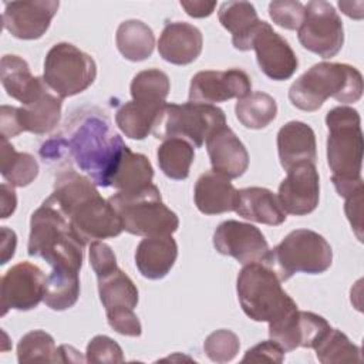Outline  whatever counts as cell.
Instances as JSON below:
<instances>
[{
	"mask_svg": "<svg viewBox=\"0 0 364 364\" xmlns=\"http://www.w3.org/2000/svg\"><path fill=\"white\" fill-rule=\"evenodd\" d=\"M98 294L105 311L117 309H135L138 304V289L134 282L118 266L101 276Z\"/></svg>",
	"mask_w": 364,
	"mask_h": 364,
	"instance_id": "30",
	"label": "cell"
},
{
	"mask_svg": "<svg viewBox=\"0 0 364 364\" xmlns=\"http://www.w3.org/2000/svg\"><path fill=\"white\" fill-rule=\"evenodd\" d=\"M252 91L249 75L239 68L226 71H199L191 80L189 101L199 104H216L230 98H243Z\"/></svg>",
	"mask_w": 364,
	"mask_h": 364,
	"instance_id": "17",
	"label": "cell"
},
{
	"mask_svg": "<svg viewBox=\"0 0 364 364\" xmlns=\"http://www.w3.org/2000/svg\"><path fill=\"white\" fill-rule=\"evenodd\" d=\"M277 199L286 213L294 216L311 213L320 199V176L316 164L299 162L290 166L279 185Z\"/></svg>",
	"mask_w": 364,
	"mask_h": 364,
	"instance_id": "14",
	"label": "cell"
},
{
	"mask_svg": "<svg viewBox=\"0 0 364 364\" xmlns=\"http://www.w3.org/2000/svg\"><path fill=\"white\" fill-rule=\"evenodd\" d=\"M252 48L262 73L274 81L293 77L299 61L290 44L266 21L259 23L252 38Z\"/></svg>",
	"mask_w": 364,
	"mask_h": 364,
	"instance_id": "15",
	"label": "cell"
},
{
	"mask_svg": "<svg viewBox=\"0 0 364 364\" xmlns=\"http://www.w3.org/2000/svg\"><path fill=\"white\" fill-rule=\"evenodd\" d=\"M233 210L247 220L270 226H279L286 220V212L277 196L260 186L239 189Z\"/></svg>",
	"mask_w": 364,
	"mask_h": 364,
	"instance_id": "25",
	"label": "cell"
},
{
	"mask_svg": "<svg viewBox=\"0 0 364 364\" xmlns=\"http://www.w3.org/2000/svg\"><path fill=\"white\" fill-rule=\"evenodd\" d=\"M108 324L119 334L129 337H139L142 333V326L134 309H117L105 311Z\"/></svg>",
	"mask_w": 364,
	"mask_h": 364,
	"instance_id": "42",
	"label": "cell"
},
{
	"mask_svg": "<svg viewBox=\"0 0 364 364\" xmlns=\"http://www.w3.org/2000/svg\"><path fill=\"white\" fill-rule=\"evenodd\" d=\"M178 257V245L172 235L144 237L135 250V264L139 273L151 280L165 277Z\"/></svg>",
	"mask_w": 364,
	"mask_h": 364,
	"instance_id": "22",
	"label": "cell"
},
{
	"mask_svg": "<svg viewBox=\"0 0 364 364\" xmlns=\"http://www.w3.org/2000/svg\"><path fill=\"white\" fill-rule=\"evenodd\" d=\"M58 354H60V363H81V361H84L80 351H77L74 347L67 346V344H63L58 347Z\"/></svg>",
	"mask_w": 364,
	"mask_h": 364,
	"instance_id": "49",
	"label": "cell"
},
{
	"mask_svg": "<svg viewBox=\"0 0 364 364\" xmlns=\"http://www.w3.org/2000/svg\"><path fill=\"white\" fill-rule=\"evenodd\" d=\"M90 264L97 276H101L117 267L114 250L104 242L94 240L90 245Z\"/></svg>",
	"mask_w": 364,
	"mask_h": 364,
	"instance_id": "44",
	"label": "cell"
},
{
	"mask_svg": "<svg viewBox=\"0 0 364 364\" xmlns=\"http://www.w3.org/2000/svg\"><path fill=\"white\" fill-rule=\"evenodd\" d=\"M239 337L233 331L226 328L210 333L203 343V351L213 363L232 361L239 353Z\"/></svg>",
	"mask_w": 364,
	"mask_h": 364,
	"instance_id": "39",
	"label": "cell"
},
{
	"mask_svg": "<svg viewBox=\"0 0 364 364\" xmlns=\"http://www.w3.org/2000/svg\"><path fill=\"white\" fill-rule=\"evenodd\" d=\"M235 112L236 118L243 127L250 129H262L276 118L277 104L272 95L256 91L237 100Z\"/></svg>",
	"mask_w": 364,
	"mask_h": 364,
	"instance_id": "35",
	"label": "cell"
},
{
	"mask_svg": "<svg viewBox=\"0 0 364 364\" xmlns=\"http://www.w3.org/2000/svg\"><path fill=\"white\" fill-rule=\"evenodd\" d=\"M166 102L132 100L122 104L115 114V124L131 139H144L152 134Z\"/></svg>",
	"mask_w": 364,
	"mask_h": 364,
	"instance_id": "28",
	"label": "cell"
},
{
	"mask_svg": "<svg viewBox=\"0 0 364 364\" xmlns=\"http://www.w3.org/2000/svg\"><path fill=\"white\" fill-rule=\"evenodd\" d=\"M125 148L108 118L100 112L82 117L67 141V151L80 171L102 188L111 186V178Z\"/></svg>",
	"mask_w": 364,
	"mask_h": 364,
	"instance_id": "2",
	"label": "cell"
},
{
	"mask_svg": "<svg viewBox=\"0 0 364 364\" xmlns=\"http://www.w3.org/2000/svg\"><path fill=\"white\" fill-rule=\"evenodd\" d=\"M206 149L212 171L229 179L242 176L249 166L246 146L228 125L219 127L208 136Z\"/></svg>",
	"mask_w": 364,
	"mask_h": 364,
	"instance_id": "20",
	"label": "cell"
},
{
	"mask_svg": "<svg viewBox=\"0 0 364 364\" xmlns=\"http://www.w3.org/2000/svg\"><path fill=\"white\" fill-rule=\"evenodd\" d=\"M316 357L323 364L334 363H358L361 361V350L350 341L340 330L330 327L324 336L313 347Z\"/></svg>",
	"mask_w": 364,
	"mask_h": 364,
	"instance_id": "36",
	"label": "cell"
},
{
	"mask_svg": "<svg viewBox=\"0 0 364 364\" xmlns=\"http://www.w3.org/2000/svg\"><path fill=\"white\" fill-rule=\"evenodd\" d=\"M58 6L55 0L6 1L3 26L16 38L37 40L48 30Z\"/></svg>",
	"mask_w": 364,
	"mask_h": 364,
	"instance_id": "18",
	"label": "cell"
},
{
	"mask_svg": "<svg viewBox=\"0 0 364 364\" xmlns=\"http://www.w3.org/2000/svg\"><path fill=\"white\" fill-rule=\"evenodd\" d=\"M171 90L169 77L158 70L149 68L139 71L131 81V97L138 101L149 102H166V97Z\"/></svg>",
	"mask_w": 364,
	"mask_h": 364,
	"instance_id": "38",
	"label": "cell"
},
{
	"mask_svg": "<svg viewBox=\"0 0 364 364\" xmlns=\"http://www.w3.org/2000/svg\"><path fill=\"white\" fill-rule=\"evenodd\" d=\"M80 273L70 270L51 269L46 280L43 301L51 310H67L73 307L80 297Z\"/></svg>",
	"mask_w": 364,
	"mask_h": 364,
	"instance_id": "34",
	"label": "cell"
},
{
	"mask_svg": "<svg viewBox=\"0 0 364 364\" xmlns=\"http://www.w3.org/2000/svg\"><path fill=\"white\" fill-rule=\"evenodd\" d=\"M279 277L289 280L296 273L320 274L333 262L330 243L317 232L310 229H296L290 232L277 246L269 249L262 260Z\"/></svg>",
	"mask_w": 364,
	"mask_h": 364,
	"instance_id": "6",
	"label": "cell"
},
{
	"mask_svg": "<svg viewBox=\"0 0 364 364\" xmlns=\"http://www.w3.org/2000/svg\"><path fill=\"white\" fill-rule=\"evenodd\" d=\"M277 274L263 262L247 263L236 282L243 313L255 321L273 323L297 310L296 301L282 289Z\"/></svg>",
	"mask_w": 364,
	"mask_h": 364,
	"instance_id": "5",
	"label": "cell"
},
{
	"mask_svg": "<svg viewBox=\"0 0 364 364\" xmlns=\"http://www.w3.org/2000/svg\"><path fill=\"white\" fill-rule=\"evenodd\" d=\"M226 125L225 112L212 104H165L152 134L158 139L182 138L193 148H200L208 136Z\"/></svg>",
	"mask_w": 364,
	"mask_h": 364,
	"instance_id": "8",
	"label": "cell"
},
{
	"mask_svg": "<svg viewBox=\"0 0 364 364\" xmlns=\"http://www.w3.org/2000/svg\"><path fill=\"white\" fill-rule=\"evenodd\" d=\"M0 205H1V219L9 218L17 205V196L14 188L10 183H1L0 186Z\"/></svg>",
	"mask_w": 364,
	"mask_h": 364,
	"instance_id": "47",
	"label": "cell"
},
{
	"mask_svg": "<svg viewBox=\"0 0 364 364\" xmlns=\"http://www.w3.org/2000/svg\"><path fill=\"white\" fill-rule=\"evenodd\" d=\"M65 216L85 245L90 240L115 237L124 230L119 215L98 191L74 205Z\"/></svg>",
	"mask_w": 364,
	"mask_h": 364,
	"instance_id": "12",
	"label": "cell"
},
{
	"mask_svg": "<svg viewBox=\"0 0 364 364\" xmlns=\"http://www.w3.org/2000/svg\"><path fill=\"white\" fill-rule=\"evenodd\" d=\"M84 247L68 218L50 200L33 212L27 245L30 256L44 259L51 269L80 273Z\"/></svg>",
	"mask_w": 364,
	"mask_h": 364,
	"instance_id": "3",
	"label": "cell"
},
{
	"mask_svg": "<svg viewBox=\"0 0 364 364\" xmlns=\"http://www.w3.org/2000/svg\"><path fill=\"white\" fill-rule=\"evenodd\" d=\"M118 51L129 61H142L151 57L155 47V36L148 24L141 20L122 21L115 34Z\"/></svg>",
	"mask_w": 364,
	"mask_h": 364,
	"instance_id": "31",
	"label": "cell"
},
{
	"mask_svg": "<svg viewBox=\"0 0 364 364\" xmlns=\"http://www.w3.org/2000/svg\"><path fill=\"white\" fill-rule=\"evenodd\" d=\"M327 164L331 171V182L337 193L348 198L364 189L363 169V131L357 109L340 105L331 108L326 115Z\"/></svg>",
	"mask_w": 364,
	"mask_h": 364,
	"instance_id": "1",
	"label": "cell"
},
{
	"mask_svg": "<svg viewBox=\"0 0 364 364\" xmlns=\"http://www.w3.org/2000/svg\"><path fill=\"white\" fill-rule=\"evenodd\" d=\"M61 107L63 98L54 94L48 85L18 108L1 105V136L13 138L24 131L37 135L47 134L60 122Z\"/></svg>",
	"mask_w": 364,
	"mask_h": 364,
	"instance_id": "10",
	"label": "cell"
},
{
	"mask_svg": "<svg viewBox=\"0 0 364 364\" xmlns=\"http://www.w3.org/2000/svg\"><path fill=\"white\" fill-rule=\"evenodd\" d=\"M363 193H364V189L346 198V205H344L347 219L350 220V225L360 242L363 240Z\"/></svg>",
	"mask_w": 364,
	"mask_h": 364,
	"instance_id": "45",
	"label": "cell"
},
{
	"mask_svg": "<svg viewBox=\"0 0 364 364\" xmlns=\"http://www.w3.org/2000/svg\"><path fill=\"white\" fill-rule=\"evenodd\" d=\"M361 73L348 64L317 63L289 88L290 102L301 111H317L327 98L341 104L357 102L363 95Z\"/></svg>",
	"mask_w": 364,
	"mask_h": 364,
	"instance_id": "4",
	"label": "cell"
},
{
	"mask_svg": "<svg viewBox=\"0 0 364 364\" xmlns=\"http://www.w3.org/2000/svg\"><path fill=\"white\" fill-rule=\"evenodd\" d=\"M0 172L11 186L23 188L37 178L38 164L31 154L16 151L7 138L1 136Z\"/></svg>",
	"mask_w": 364,
	"mask_h": 364,
	"instance_id": "32",
	"label": "cell"
},
{
	"mask_svg": "<svg viewBox=\"0 0 364 364\" xmlns=\"http://www.w3.org/2000/svg\"><path fill=\"white\" fill-rule=\"evenodd\" d=\"M215 249L242 264L262 262L269 252L267 240L253 225L239 220L222 222L213 233Z\"/></svg>",
	"mask_w": 364,
	"mask_h": 364,
	"instance_id": "16",
	"label": "cell"
},
{
	"mask_svg": "<svg viewBox=\"0 0 364 364\" xmlns=\"http://www.w3.org/2000/svg\"><path fill=\"white\" fill-rule=\"evenodd\" d=\"M85 361L88 363H122L124 353L118 343L108 336H95L87 346Z\"/></svg>",
	"mask_w": 364,
	"mask_h": 364,
	"instance_id": "41",
	"label": "cell"
},
{
	"mask_svg": "<svg viewBox=\"0 0 364 364\" xmlns=\"http://www.w3.org/2000/svg\"><path fill=\"white\" fill-rule=\"evenodd\" d=\"M46 280L43 270L30 262L11 266L0 282L1 314L4 316L10 309L23 311L36 309L44 299Z\"/></svg>",
	"mask_w": 364,
	"mask_h": 364,
	"instance_id": "13",
	"label": "cell"
},
{
	"mask_svg": "<svg viewBox=\"0 0 364 364\" xmlns=\"http://www.w3.org/2000/svg\"><path fill=\"white\" fill-rule=\"evenodd\" d=\"M0 80L7 95L21 102V105L47 87L41 77H33L27 61L14 54L3 55Z\"/></svg>",
	"mask_w": 364,
	"mask_h": 364,
	"instance_id": "27",
	"label": "cell"
},
{
	"mask_svg": "<svg viewBox=\"0 0 364 364\" xmlns=\"http://www.w3.org/2000/svg\"><path fill=\"white\" fill-rule=\"evenodd\" d=\"M269 16L273 23L282 28L299 30L304 20L306 9L300 1L276 0L269 4Z\"/></svg>",
	"mask_w": 364,
	"mask_h": 364,
	"instance_id": "40",
	"label": "cell"
},
{
	"mask_svg": "<svg viewBox=\"0 0 364 364\" xmlns=\"http://www.w3.org/2000/svg\"><path fill=\"white\" fill-rule=\"evenodd\" d=\"M17 245V236L14 230L3 226L1 228V264H6L13 256Z\"/></svg>",
	"mask_w": 364,
	"mask_h": 364,
	"instance_id": "48",
	"label": "cell"
},
{
	"mask_svg": "<svg viewBox=\"0 0 364 364\" xmlns=\"http://www.w3.org/2000/svg\"><path fill=\"white\" fill-rule=\"evenodd\" d=\"M181 7L186 11L188 16L195 18L208 17L213 13L216 3L215 1H205V0H193V1H181Z\"/></svg>",
	"mask_w": 364,
	"mask_h": 364,
	"instance_id": "46",
	"label": "cell"
},
{
	"mask_svg": "<svg viewBox=\"0 0 364 364\" xmlns=\"http://www.w3.org/2000/svg\"><path fill=\"white\" fill-rule=\"evenodd\" d=\"M218 17L220 24L232 33V44L240 51L252 50V38L260 23L255 6L249 1H225Z\"/></svg>",
	"mask_w": 364,
	"mask_h": 364,
	"instance_id": "26",
	"label": "cell"
},
{
	"mask_svg": "<svg viewBox=\"0 0 364 364\" xmlns=\"http://www.w3.org/2000/svg\"><path fill=\"white\" fill-rule=\"evenodd\" d=\"M316 148L314 131L306 122L290 121L277 132L279 159L286 171L299 162L316 164Z\"/></svg>",
	"mask_w": 364,
	"mask_h": 364,
	"instance_id": "23",
	"label": "cell"
},
{
	"mask_svg": "<svg viewBox=\"0 0 364 364\" xmlns=\"http://www.w3.org/2000/svg\"><path fill=\"white\" fill-rule=\"evenodd\" d=\"M156 158L161 171L168 178L182 181L189 175L195 151L193 146L182 138H168L158 146Z\"/></svg>",
	"mask_w": 364,
	"mask_h": 364,
	"instance_id": "33",
	"label": "cell"
},
{
	"mask_svg": "<svg viewBox=\"0 0 364 364\" xmlns=\"http://www.w3.org/2000/svg\"><path fill=\"white\" fill-rule=\"evenodd\" d=\"M17 360L26 363H60L58 347L51 334L44 330H33L24 334L17 344Z\"/></svg>",
	"mask_w": 364,
	"mask_h": 364,
	"instance_id": "37",
	"label": "cell"
},
{
	"mask_svg": "<svg viewBox=\"0 0 364 364\" xmlns=\"http://www.w3.org/2000/svg\"><path fill=\"white\" fill-rule=\"evenodd\" d=\"M95 77L94 58L70 43L54 44L44 58L43 80L60 98L85 91Z\"/></svg>",
	"mask_w": 364,
	"mask_h": 364,
	"instance_id": "9",
	"label": "cell"
},
{
	"mask_svg": "<svg viewBox=\"0 0 364 364\" xmlns=\"http://www.w3.org/2000/svg\"><path fill=\"white\" fill-rule=\"evenodd\" d=\"M154 168L149 159L142 154L132 152L125 148L111 178V186L118 192H138L152 183Z\"/></svg>",
	"mask_w": 364,
	"mask_h": 364,
	"instance_id": "29",
	"label": "cell"
},
{
	"mask_svg": "<svg viewBox=\"0 0 364 364\" xmlns=\"http://www.w3.org/2000/svg\"><path fill=\"white\" fill-rule=\"evenodd\" d=\"M306 16L297 30L300 44L321 58L338 54L344 43L343 21L333 4L323 0L309 1Z\"/></svg>",
	"mask_w": 364,
	"mask_h": 364,
	"instance_id": "11",
	"label": "cell"
},
{
	"mask_svg": "<svg viewBox=\"0 0 364 364\" xmlns=\"http://www.w3.org/2000/svg\"><path fill=\"white\" fill-rule=\"evenodd\" d=\"M330 327L324 317L297 309L283 318L269 323V336L284 351H293L299 347L313 348Z\"/></svg>",
	"mask_w": 364,
	"mask_h": 364,
	"instance_id": "19",
	"label": "cell"
},
{
	"mask_svg": "<svg viewBox=\"0 0 364 364\" xmlns=\"http://www.w3.org/2000/svg\"><path fill=\"white\" fill-rule=\"evenodd\" d=\"M236 196L237 189L230 179L215 171L202 173L195 183V205L205 215H219L233 210Z\"/></svg>",
	"mask_w": 364,
	"mask_h": 364,
	"instance_id": "24",
	"label": "cell"
},
{
	"mask_svg": "<svg viewBox=\"0 0 364 364\" xmlns=\"http://www.w3.org/2000/svg\"><path fill=\"white\" fill-rule=\"evenodd\" d=\"M203 37L198 27L183 23L173 21L166 23L159 41V55L175 65H186L193 63L202 53Z\"/></svg>",
	"mask_w": 364,
	"mask_h": 364,
	"instance_id": "21",
	"label": "cell"
},
{
	"mask_svg": "<svg viewBox=\"0 0 364 364\" xmlns=\"http://www.w3.org/2000/svg\"><path fill=\"white\" fill-rule=\"evenodd\" d=\"M108 200L119 215L124 230L131 235L165 236L178 230L176 213L162 202L161 192L154 183L132 193L117 192Z\"/></svg>",
	"mask_w": 364,
	"mask_h": 364,
	"instance_id": "7",
	"label": "cell"
},
{
	"mask_svg": "<svg viewBox=\"0 0 364 364\" xmlns=\"http://www.w3.org/2000/svg\"><path fill=\"white\" fill-rule=\"evenodd\" d=\"M283 347L274 340H267L249 348L242 358V363H283Z\"/></svg>",
	"mask_w": 364,
	"mask_h": 364,
	"instance_id": "43",
	"label": "cell"
}]
</instances>
